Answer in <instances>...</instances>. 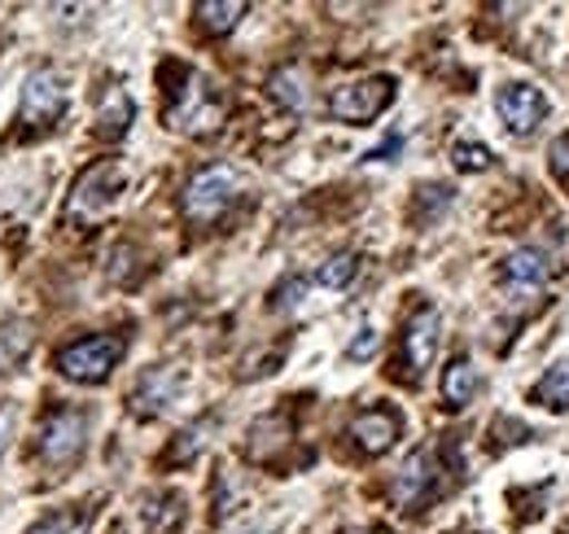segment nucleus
I'll return each mask as SVG.
<instances>
[{"instance_id": "nucleus-1", "label": "nucleus", "mask_w": 569, "mask_h": 534, "mask_svg": "<svg viewBox=\"0 0 569 534\" xmlns=\"http://www.w3.org/2000/svg\"><path fill=\"white\" fill-rule=\"evenodd\" d=\"M237 194H241V176L232 167H223V162H211V167L193 171V180L184 185V215L198 228H211L232 210Z\"/></svg>"}, {"instance_id": "nucleus-2", "label": "nucleus", "mask_w": 569, "mask_h": 534, "mask_svg": "<svg viewBox=\"0 0 569 534\" xmlns=\"http://www.w3.org/2000/svg\"><path fill=\"white\" fill-rule=\"evenodd\" d=\"M123 350H128V342L119 334L79 337V342L58 350V373L79 382V386H101L114 373V364L123 359Z\"/></svg>"}, {"instance_id": "nucleus-3", "label": "nucleus", "mask_w": 569, "mask_h": 534, "mask_svg": "<svg viewBox=\"0 0 569 534\" xmlns=\"http://www.w3.org/2000/svg\"><path fill=\"white\" fill-rule=\"evenodd\" d=\"M123 189V167L119 162H97L74 180V194L67 201V219L71 224H97Z\"/></svg>"}, {"instance_id": "nucleus-4", "label": "nucleus", "mask_w": 569, "mask_h": 534, "mask_svg": "<svg viewBox=\"0 0 569 534\" xmlns=\"http://www.w3.org/2000/svg\"><path fill=\"white\" fill-rule=\"evenodd\" d=\"M390 101H395V79H390V75H368V79H356V83H342V88L329 97V115H333L338 123L363 128V123H372Z\"/></svg>"}, {"instance_id": "nucleus-5", "label": "nucleus", "mask_w": 569, "mask_h": 534, "mask_svg": "<svg viewBox=\"0 0 569 534\" xmlns=\"http://www.w3.org/2000/svg\"><path fill=\"white\" fill-rule=\"evenodd\" d=\"M167 123L176 132H189V136H211L219 123H223V101L214 97V88L207 79H189L176 97V106L167 110Z\"/></svg>"}, {"instance_id": "nucleus-6", "label": "nucleus", "mask_w": 569, "mask_h": 534, "mask_svg": "<svg viewBox=\"0 0 569 534\" xmlns=\"http://www.w3.org/2000/svg\"><path fill=\"white\" fill-rule=\"evenodd\" d=\"M83 443H88V412H79V407H58V412L44 421L40 456L53 468H67L83 456Z\"/></svg>"}, {"instance_id": "nucleus-7", "label": "nucleus", "mask_w": 569, "mask_h": 534, "mask_svg": "<svg viewBox=\"0 0 569 534\" xmlns=\"http://www.w3.org/2000/svg\"><path fill=\"white\" fill-rule=\"evenodd\" d=\"M67 115V83L58 70H31L22 83V123L27 128H49Z\"/></svg>"}, {"instance_id": "nucleus-8", "label": "nucleus", "mask_w": 569, "mask_h": 534, "mask_svg": "<svg viewBox=\"0 0 569 534\" xmlns=\"http://www.w3.org/2000/svg\"><path fill=\"white\" fill-rule=\"evenodd\" d=\"M496 110L512 136H530L548 119V97L535 83H503L496 92Z\"/></svg>"}, {"instance_id": "nucleus-9", "label": "nucleus", "mask_w": 569, "mask_h": 534, "mask_svg": "<svg viewBox=\"0 0 569 534\" xmlns=\"http://www.w3.org/2000/svg\"><path fill=\"white\" fill-rule=\"evenodd\" d=\"M438 329H442V316L433 307L412 312V320L403 325V373L412 382L426 377V368L433 364V355H438Z\"/></svg>"}, {"instance_id": "nucleus-10", "label": "nucleus", "mask_w": 569, "mask_h": 534, "mask_svg": "<svg viewBox=\"0 0 569 534\" xmlns=\"http://www.w3.org/2000/svg\"><path fill=\"white\" fill-rule=\"evenodd\" d=\"M433 495H438V465L429 452H412L395 477V504L403 513H421Z\"/></svg>"}, {"instance_id": "nucleus-11", "label": "nucleus", "mask_w": 569, "mask_h": 534, "mask_svg": "<svg viewBox=\"0 0 569 534\" xmlns=\"http://www.w3.org/2000/svg\"><path fill=\"white\" fill-rule=\"evenodd\" d=\"M399 429H403V421H399L395 407H363L351 421V438H356V447L363 456H386L395 447Z\"/></svg>"}, {"instance_id": "nucleus-12", "label": "nucleus", "mask_w": 569, "mask_h": 534, "mask_svg": "<svg viewBox=\"0 0 569 534\" xmlns=\"http://www.w3.org/2000/svg\"><path fill=\"white\" fill-rule=\"evenodd\" d=\"M184 390V373L176 368V364H167V368H149L141 377V386L132 390V412L137 416H158V412H167L176 395Z\"/></svg>"}, {"instance_id": "nucleus-13", "label": "nucleus", "mask_w": 569, "mask_h": 534, "mask_svg": "<svg viewBox=\"0 0 569 534\" xmlns=\"http://www.w3.org/2000/svg\"><path fill=\"white\" fill-rule=\"evenodd\" d=\"M478 390H482V373L473 368L469 355H456V359L442 368V403H447L451 412H465L469 403L478 399Z\"/></svg>"}, {"instance_id": "nucleus-14", "label": "nucleus", "mask_w": 569, "mask_h": 534, "mask_svg": "<svg viewBox=\"0 0 569 534\" xmlns=\"http://www.w3.org/2000/svg\"><path fill=\"white\" fill-rule=\"evenodd\" d=\"M548 276H552V264H548L543 250H512L503 259V280L512 289H539Z\"/></svg>"}, {"instance_id": "nucleus-15", "label": "nucleus", "mask_w": 569, "mask_h": 534, "mask_svg": "<svg viewBox=\"0 0 569 534\" xmlns=\"http://www.w3.org/2000/svg\"><path fill=\"white\" fill-rule=\"evenodd\" d=\"M141 517L149 534H176L180 522H184V500H180L176 491H158V495L144 500Z\"/></svg>"}, {"instance_id": "nucleus-16", "label": "nucleus", "mask_w": 569, "mask_h": 534, "mask_svg": "<svg viewBox=\"0 0 569 534\" xmlns=\"http://www.w3.org/2000/svg\"><path fill=\"white\" fill-rule=\"evenodd\" d=\"M132 115H137L132 97L114 88V92L106 97L101 115H97V136H106V140H119V136H128V128H132Z\"/></svg>"}, {"instance_id": "nucleus-17", "label": "nucleus", "mask_w": 569, "mask_h": 534, "mask_svg": "<svg viewBox=\"0 0 569 534\" xmlns=\"http://www.w3.org/2000/svg\"><path fill=\"white\" fill-rule=\"evenodd\" d=\"M535 399L543 403L548 412H569V359H557V364L539 377Z\"/></svg>"}, {"instance_id": "nucleus-18", "label": "nucleus", "mask_w": 569, "mask_h": 534, "mask_svg": "<svg viewBox=\"0 0 569 534\" xmlns=\"http://www.w3.org/2000/svg\"><path fill=\"white\" fill-rule=\"evenodd\" d=\"M241 18H246V4H241V0H207V4H198V22H202V31H211V36L237 31Z\"/></svg>"}, {"instance_id": "nucleus-19", "label": "nucleus", "mask_w": 569, "mask_h": 534, "mask_svg": "<svg viewBox=\"0 0 569 534\" xmlns=\"http://www.w3.org/2000/svg\"><path fill=\"white\" fill-rule=\"evenodd\" d=\"M268 92H272V101L284 106V110H302L307 106V83H302V70L298 67H281L272 79H268Z\"/></svg>"}, {"instance_id": "nucleus-20", "label": "nucleus", "mask_w": 569, "mask_h": 534, "mask_svg": "<svg viewBox=\"0 0 569 534\" xmlns=\"http://www.w3.org/2000/svg\"><path fill=\"white\" fill-rule=\"evenodd\" d=\"M31 342H36V334H31V325H0V373H9V368H18L27 355H31Z\"/></svg>"}, {"instance_id": "nucleus-21", "label": "nucleus", "mask_w": 569, "mask_h": 534, "mask_svg": "<svg viewBox=\"0 0 569 534\" xmlns=\"http://www.w3.org/2000/svg\"><path fill=\"white\" fill-rule=\"evenodd\" d=\"M356 271H359L356 255H333V259L320 264V271L311 276V285H320V289H347L356 280Z\"/></svg>"}, {"instance_id": "nucleus-22", "label": "nucleus", "mask_w": 569, "mask_h": 534, "mask_svg": "<svg viewBox=\"0 0 569 534\" xmlns=\"http://www.w3.org/2000/svg\"><path fill=\"white\" fill-rule=\"evenodd\" d=\"M88 526H92V517H88V513L67 508V513H49L44 522H36L27 534H88Z\"/></svg>"}, {"instance_id": "nucleus-23", "label": "nucleus", "mask_w": 569, "mask_h": 534, "mask_svg": "<svg viewBox=\"0 0 569 534\" xmlns=\"http://www.w3.org/2000/svg\"><path fill=\"white\" fill-rule=\"evenodd\" d=\"M207 429H211V425H193V429H184V434L176 438V447L167 452V461H171V465H184V461H193V456L202 452V443H207Z\"/></svg>"}, {"instance_id": "nucleus-24", "label": "nucleus", "mask_w": 569, "mask_h": 534, "mask_svg": "<svg viewBox=\"0 0 569 534\" xmlns=\"http://www.w3.org/2000/svg\"><path fill=\"white\" fill-rule=\"evenodd\" d=\"M451 158H456V167H460V171H482V167L491 162V149H487V145H478V140H460V145L451 149Z\"/></svg>"}, {"instance_id": "nucleus-25", "label": "nucleus", "mask_w": 569, "mask_h": 534, "mask_svg": "<svg viewBox=\"0 0 569 534\" xmlns=\"http://www.w3.org/2000/svg\"><path fill=\"white\" fill-rule=\"evenodd\" d=\"M548 158H552V176L569 189V132H561L552 140V154Z\"/></svg>"}, {"instance_id": "nucleus-26", "label": "nucleus", "mask_w": 569, "mask_h": 534, "mask_svg": "<svg viewBox=\"0 0 569 534\" xmlns=\"http://www.w3.org/2000/svg\"><path fill=\"white\" fill-rule=\"evenodd\" d=\"M377 346H381L377 329H359V337L347 346V359H368V355H377Z\"/></svg>"}, {"instance_id": "nucleus-27", "label": "nucleus", "mask_w": 569, "mask_h": 534, "mask_svg": "<svg viewBox=\"0 0 569 534\" xmlns=\"http://www.w3.org/2000/svg\"><path fill=\"white\" fill-rule=\"evenodd\" d=\"M13 421H18V416H13V407L4 403V407H0V456H4V447H9V438H13Z\"/></svg>"}, {"instance_id": "nucleus-28", "label": "nucleus", "mask_w": 569, "mask_h": 534, "mask_svg": "<svg viewBox=\"0 0 569 534\" xmlns=\"http://www.w3.org/2000/svg\"><path fill=\"white\" fill-rule=\"evenodd\" d=\"M342 534H386V531H372V526H351V531H342Z\"/></svg>"}]
</instances>
